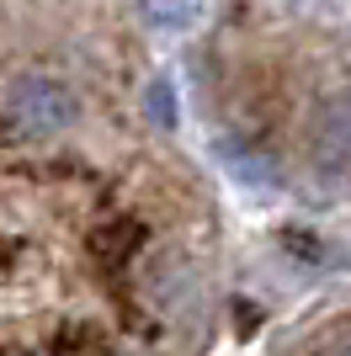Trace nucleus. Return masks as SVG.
I'll list each match as a JSON object with an SVG mask.
<instances>
[{
  "mask_svg": "<svg viewBox=\"0 0 351 356\" xmlns=\"http://www.w3.org/2000/svg\"><path fill=\"white\" fill-rule=\"evenodd\" d=\"M6 112H11V122L22 128V134L54 138V134H64V128H75L80 102H75V90L64 86V80L22 74V80H11V90H6Z\"/></svg>",
  "mask_w": 351,
  "mask_h": 356,
  "instance_id": "1",
  "label": "nucleus"
},
{
  "mask_svg": "<svg viewBox=\"0 0 351 356\" xmlns=\"http://www.w3.org/2000/svg\"><path fill=\"white\" fill-rule=\"evenodd\" d=\"M314 160L320 170H351V102L325 106L320 128H314Z\"/></svg>",
  "mask_w": 351,
  "mask_h": 356,
  "instance_id": "2",
  "label": "nucleus"
},
{
  "mask_svg": "<svg viewBox=\"0 0 351 356\" xmlns=\"http://www.w3.org/2000/svg\"><path fill=\"white\" fill-rule=\"evenodd\" d=\"M144 106H149V118H155V128H176V122H181V102H176L171 80H149Z\"/></svg>",
  "mask_w": 351,
  "mask_h": 356,
  "instance_id": "3",
  "label": "nucleus"
},
{
  "mask_svg": "<svg viewBox=\"0 0 351 356\" xmlns=\"http://www.w3.org/2000/svg\"><path fill=\"white\" fill-rule=\"evenodd\" d=\"M139 6H144V16L155 27H165V32L187 27L192 16H197V0H139Z\"/></svg>",
  "mask_w": 351,
  "mask_h": 356,
  "instance_id": "4",
  "label": "nucleus"
},
{
  "mask_svg": "<svg viewBox=\"0 0 351 356\" xmlns=\"http://www.w3.org/2000/svg\"><path fill=\"white\" fill-rule=\"evenodd\" d=\"M128 239H139V223H117V229H107V234H102V255H107V261H123V255L133 250Z\"/></svg>",
  "mask_w": 351,
  "mask_h": 356,
  "instance_id": "5",
  "label": "nucleus"
},
{
  "mask_svg": "<svg viewBox=\"0 0 351 356\" xmlns=\"http://www.w3.org/2000/svg\"><path fill=\"white\" fill-rule=\"evenodd\" d=\"M282 250H288V255H304V261H325V250H320V239H314V234H298V229H282Z\"/></svg>",
  "mask_w": 351,
  "mask_h": 356,
  "instance_id": "6",
  "label": "nucleus"
},
{
  "mask_svg": "<svg viewBox=\"0 0 351 356\" xmlns=\"http://www.w3.org/2000/svg\"><path fill=\"white\" fill-rule=\"evenodd\" d=\"M330 356H351V341H346V346H336V351H330Z\"/></svg>",
  "mask_w": 351,
  "mask_h": 356,
  "instance_id": "7",
  "label": "nucleus"
}]
</instances>
